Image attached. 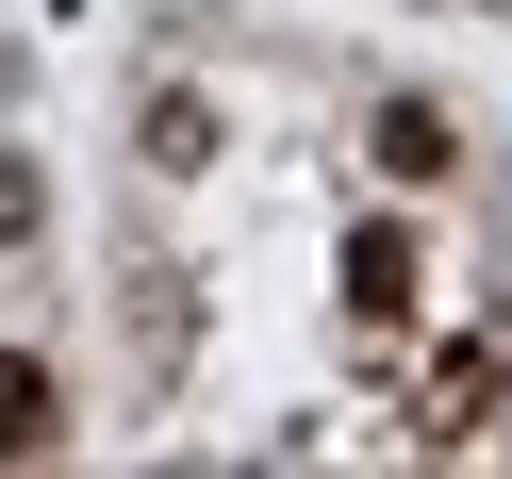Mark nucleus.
<instances>
[{
	"instance_id": "7ed1b4c3",
	"label": "nucleus",
	"mask_w": 512,
	"mask_h": 479,
	"mask_svg": "<svg viewBox=\"0 0 512 479\" xmlns=\"http://www.w3.org/2000/svg\"><path fill=\"white\" fill-rule=\"evenodd\" d=\"M496 397H512V331H479L463 364L430 380V430H479V413H496Z\"/></svg>"
},
{
	"instance_id": "f257e3e1",
	"label": "nucleus",
	"mask_w": 512,
	"mask_h": 479,
	"mask_svg": "<svg viewBox=\"0 0 512 479\" xmlns=\"http://www.w3.org/2000/svg\"><path fill=\"white\" fill-rule=\"evenodd\" d=\"M347 314H364V331L413 314V232H347Z\"/></svg>"
},
{
	"instance_id": "f03ea898",
	"label": "nucleus",
	"mask_w": 512,
	"mask_h": 479,
	"mask_svg": "<svg viewBox=\"0 0 512 479\" xmlns=\"http://www.w3.org/2000/svg\"><path fill=\"white\" fill-rule=\"evenodd\" d=\"M50 430H67V397H50V364H34V347H0V463H34Z\"/></svg>"
},
{
	"instance_id": "20e7f679",
	"label": "nucleus",
	"mask_w": 512,
	"mask_h": 479,
	"mask_svg": "<svg viewBox=\"0 0 512 479\" xmlns=\"http://www.w3.org/2000/svg\"><path fill=\"white\" fill-rule=\"evenodd\" d=\"M380 166H397V182H446V166H463V133H446L430 100H380Z\"/></svg>"
}]
</instances>
